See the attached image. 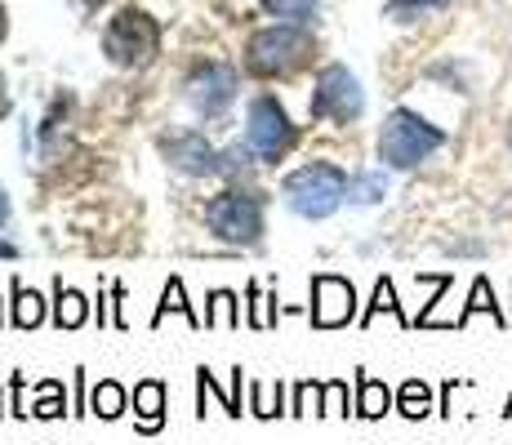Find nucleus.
I'll return each mask as SVG.
<instances>
[{
	"label": "nucleus",
	"mask_w": 512,
	"mask_h": 445,
	"mask_svg": "<svg viewBox=\"0 0 512 445\" xmlns=\"http://www.w3.org/2000/svg\"><path fill=\"white\" fill-rule=\"evenodd\" d=\"M281 196L299 219H330L348 201V174L330 161H312L281 183Z\"/></svg>",
	"instance_id": "nucleus-1"
},
{
	"label": "nucleus",
	"mask_w": 512,
	"mask_h": 445,
	"mask_svg": "<svg viewBox=\"0 0 512 445\" xmlns=\"http://www.w3.org/2000/svg\"><path fill=\"white\" fill-rule=\"evenodd\" d=\"M441 143H446V134H441L437 125L423 121L419 112H410V107H397L379 130V156L392 165V170H415V165L428 161Z\"/></svg>",
	"instance_id": "nucleus-2"
},
{
	"label": "nucleus",
	"mask_w": 512,
	"mask_h": 445,
	"mask_svg": "<svg viewBox=\"0 0 512 445\" xmlns=\"http://www.w3.org/2000/svg\"><path fill=\"white\" fill-rule=\"evenodd\" d=\"M308 54H312V41L294 23L263 27V32H254L250 45H245V67H250L254 76H290L294 67L308 63Z\"/></svg>",
	"instance_id": "nucleus-3"
},
{
	"label": "nucleus",
	"mask_w": 512,
	"mask_h": 445,
	"mask_svg": "<svg viewBox=\"0 0 512 445\" xmlns=\"http://www.w3.org/2000/svg\"><path fill=\"white\" fill-rule=\"evenodd\" d=\"M205 227L228 245H254L263 236V201L250 192H223L205 205Z\"/></svg>",
	"instance_id": "nucleus-4"
},
{
	"label": "nucleus",
	"mask_w": 512,
	"mask_h": 445,
	"mask_svg": "<svg viewBox=\"0 0 512 445\" xmlns=\"http://www.w3.org/2000/svg\"><path fill=\"white\" fill-rule=\"evenodd\" d=\"M156 45H161V27H156L143 9H121L103 32V54L112 58L116 67L147 63V58L156 54Z\"/></svg>",
	"instance_id": "nucleus-5"
},
{
	"label": "nucleus",
	"mask_w": 512,
	"mask_h": 445,
	"mask_svg": "<svg viewBox=\"0 0 512 445\" xmlns=\"http://www.w3.org/2000/svg\"><path fill=\"white\" fill-rule=\"evenodd\" d=\"M245 147H250L254 161H281L294 147V125L285 116V107L272 94H259L250 103V121H245Z\"/></svg>",
	"instance_id": "nucleus-6"
},
{
	"label": "nucleus",
	"mask_w": 512,
	"mask_h": 445,
	"mask_svg": "<svg viewBox=\"0 0 512 445\" xmlns=\"http://www.w3.org/2000/svg\"><path fill=\"white\" fill-rule=\"evenodd\" d=\"M366 112V94H361V81L348 72V67L330 63L321 67L317 76V94H312V121H334V125H352Z\"/></svg>",
	"instance_id": "nucleus-7"
},
{
	"label": "nucleus",
	"mask_w": 512,
	"mask_h": 445,
	"mask_svg": "<svg viewBox=\"0 0 512 445\" xmlns=\"http://www.w3.org/2000/svg\"><path fill=\"white\" fill-rule=\"evenodd\" d=\"M312 325L317 330H339V325H348L352 316H357V290H352V281H343V276H312Z\"/></svg>",
	"instance_id": "nucleus-8"
},
{
	"label": "nucleus",
	"mask_w": 512,
	"mask_h": 445,
	"mask_svg": "<svg viewBox=\"0 0 512 445\" xmlns=\"http://www.w3.org/2000/svg\"><path fill=\"white\" fill-rule=\"evenodd\" d=\"M232 98H236V67L228 63H205L187 81V103L201 116H223L232 107Z\"/></svg>",
	"instance_id": "nucleus-9"
},
{
	"label": "nucleus",
	"mask_w": 512,
	"mask_h": 445,
	"mask_svg": "<svg viewBox=\"0 0 512 445\" xmlns=\"http://www.w3.org/2000/svg\"><path fill=\"white\" fill-rule=\"evenodd\" d=\"M161 147H165V156H170V165H179L183 174L205 178V174L223 170V156L205 143V134H174V138H165Z\"/></svg>",
	"instance_id": "nucleus-10"
},
{
	"label": "nucleus",
	"mask_w": 512,
	"mask_h": 445,
	"mask_svg": "<svg viewBox=\"0 0 512 445\" xmlns=\"http://www.w3.org/2000/svg\"><path fill=\"white\" fill-rule=\"evenodd\" d=\"M134 414H139V432H161L165 423V383L161 379H143L134 388Z\"/></svg>",
	"instance_id": "nucleus-11"
},
{
	"label": "nucleus",
	"mask_w": 512,
	"mask_h": 445,
	"mask_svg": "<svg viewBox=\"0 0 512 445\" xmlns=\"http://www.w3.org/2000/svg\"><path fill=\"white\" fill-rule=\"evenodd\" d=\"M85 321H90V299H85L81 290L58 281L54 285V325L58 330H81Z\"/></svg>",
	"instance_id": "nucleus-12"
},
{
	"label": "nucleus",
	"mask_w": 512,
	"mask_h": 445,
	"mask_svg": "<svg viewBox=\"0 0 512 445\" xmlns=\"http://www.w3.org/2000/svg\"><path fill=\"white\" fill-rule=\"evenodd\" d=\"M388 410H392L388 383L370 379V374H357V410H352V414H361V419H383Z\"/></svg>",
	"instance_id": "nucleus-13"
},
{
	"label": "nucleus",
	"mask_w": 512,
	"mask_h": 445,
	"mask_svg": "<svg viewBox=\"0 0 512 445\" xmlns=\"http://www.w3.org/2000/svg\"><path fill=\"white\" fill-rule=\"evenodd\" d=\"M9 294H14V312H9V321H14L18 330H36V325L45 321V299L36 290H27L18 276H14V285H9Z\"/></svg>",
	"instance_id": "nucleus-14"
},
{
	"label": "nucleus",
	"mask_w": 512,
	"mask_h": 445,
	"mask_svg": "<svg viewBox=\"0 0 512 445\" xmlns=\"http://www.w3.org/2000/svg\"><path fill=\"white\" fill-rule=\"evenodd\" d=\"M388 196V174L383 170H361L348 178V201L352 205H379Z\"/></svg>",
	"instance_id": "nucleus-15"
},
{
	"label": "nucleus",
	"mask_w": 512,
	"mask_h": 445,
	"mask_svg": "<svg viewBox=\"0 0 512 445\" xmlns=\"http://www.w3.org/2000/svg\"><path fill=\"white\" fill-rule=\"evenodd\" d=\"M170 312L187 316V325H192V330H201V325H205V316H196V312H192V303H187V294H183V281H179V276H170V285H165V294H161V308H156L152 325H161Z\"/></svg>",
	"instance_id": "nucleus-16"
},
{
	"label": "nucleus",
	"mask_w": 512,
	"mask_h": 445,
	"mask_svg": "<svg viewBox=\"0 0 512 445\" xmlns=\"http://www.w3.org/2000/svg\"><path fill=\"white\" fill-rule=\"evenodd\" d=\"M125 405H130V397H125V388L116 379H103L90 392V414H98V419H121Z\"/></svg>",
	"instance_id": "nucleus-17"
},
{
	"label": "nucleus",
	"mask_w": 512,
	"mask_h": 445,
	"mask_svg": "<svg viewBox=\"0 0 512 445\" xmlns=\"http://www.w3.org/2000/svg\"><path fill=\"white\" fill-rule=\"evenodd\" d=\"M397 410L406 414V419H423V414H432V388L423 379H406L397 392Z\"/></svg>",
	"instance_id": "nucleus-18"
},
{
	"label": "nucleus",
	"mask_w": 512,
	"mask_h": 445,
	"mask_svg": "<svg viewBox=\"0 0 512 445\" xmlns=\"http://www.w3.org/2000/svg\"><path fill=\"white\" fill-rule=\"evenodd\" d=\"M205 325H214V330H236V325H241V308H236V294L232 290H214L210 294Z\"/></svg>",
	"instance_id": "nucleus-19"
},
{
	"label": "nucleus",
	"mask_w": 512,
	"mask_h": 445,
	"mask_svg": "<svg viewBox=\"0 0 512 445\" xmlns=\"http://www.w3.org/2000/svg\"><path fill=\"white\" fill-rule=\"evenodd\" d=\"M281 397H285L281 383H250V414H259V419L290 414V410H281Z\"/></svg>",
	"instance_id": "nucleus-20"
},
{
	"label": "nucleus",
	"mask_w": 512,
	"mask_h": 445,
	"mask_svg": "<svg viewBox=\"0 0 512 445\" xmlns=\"http://www.w3.org/2000/svg\"><path fill=\"white\" fill-rule=\"evenodd\" d=\"M263 9H268L272 18H281V23H294V27H303V23H312L317 18V0H263Z\"/></svg>",
	"instance_id": "nucleus-21"
},
{
	"label": "nucleus",
	"mask_w": 512,
	"mask_h": 445,
	"mask_svg": "<svg viewBox=\"0 0 512 445\" xmlns=\"http://www.w3.org/2000/svg\"><path fill=\"white\" fill-rule=\"evenodd\" d=\"M477 312H490L499 325H504V316H499V303H495V294H490V281H486V276H477V281H472V299H468V308L459 312L455 325H468Z\"/></svg>",
	"instance_id": "nucleus-22"
},
{
	"label": "nucleus",
	"mask_w": 512,
	"mask_h": 445,
	"mask_svg": "<svg viewBox=\"0 0 512 445\" xmlns=\"http://www.w3.org/2000/svg\"><path fill=\"white\" fill-rule=\"evenodd\" d=\"M36 392H41V397H36V405H32V414H36V419H63V410H67L63 383H58V379H45Z\"/></svg>",
	"instance_id": "nucleus-23"
},
{
	"label": "nucleus",
	"mask_w": 512,
	"mask_h": 445,
	"mask_svg": "<svg viewBox=\"0 0 512 445\" xmlns=\"http://www.w3.org/2000/svg\"><path fill=\"white\" fill-rule=\"evenodd\" d=\"M374 312H392L401 325H410V316H401V308H397V290H392L388 276H379V285H374V303L366 308V316H361V325H370V321H374Z\"/></svg>",
	"instance_id": "nucleus-24"
},
{
	"label": "nucleus",
	"mask_w": 512,
	"mask_h": 445,
	"mask_svg": "<svg viewBox=\"0 0 512 445\" xmlns=\"http://www.w3.org/2000/svg\"><path fill=\"white\" fill-rule=\"evenodd\" d=\"M272 294H263L259 285H250V325L254 330H272L277 325V308H272Z\"/></svg>",
	"instance_id": "nucleus-25"
},
{
	"label": "nucleus",
	"mask_w": 512,
	"mask_h": 445,
	"mask_svg": "<svg viewBox=\"0 0 512 445\" xmlns=\"http://www.w3.org/2000/svg\"><path fill=\"white\" fill-rule=\"evenodd\" d=\"M321 392H326V383H299L294 401H290V414H321Z\"/></svg>",
	"instance_id": "nucleus-26"
},
{
	"label": "nucleus",
	"mask_w": 512,
	"mask_h": 445,
	"mask_svg": "<svg viewBox=\"0 0 512 445\" xmlns=\"http://www.w3.org/2000/svg\"><path fill=\"white\" fill-rule=\"evenodd\" d=\"M441 5H450V0H392L388 18H401V23H410V18L428 14V9H441Z\"/></svg>",
	"instance_id": "nucleus-27"
},
{
	"label": "nucleus",
	"mask_w": 512,
	"mask_h": 445,
	"mask_svg": "<svg viewBox=\"0 0 512 445\" xmlns=\"http://www.w3.org/2000/svg\"><path fill=\"white\" fill-rule=\"evenodd\" d=\"M321 414H348V383L330 379L326 392H321Z\"/></svg>",
	"instance_id": "nucleus-28"
},
{
	"label": "nucleus",
	"mask_w": 512,
	"mask_h": 445,
	"mask_svg": "<svg viewBox=\"0 0 512 445\" xmlns=\"http://www.w3.org/2000/svg\"><path fill=\"white\" fill-rule=\"evenodd\" d=\"M5 219H9V196L0 192V227H5ZM0 259H14V245L9 241H0Z\"/></svg>",
	"instance_id": "nucleus-29"
},
{
	"label": "nucleus",
	"mask_w": 512,
	"mask_h": 445,
	"mask_svg": "<svg viewBox=\"0 0 512 445\" xmlns=\"http://www.w3.org/2000/svg\"><path fill=\"white\" fill-rule=\"evenodd\" d=\"M9 107H14V103H9V85H5V72H0V121L9 116Z\"/></svg>",
	"instance_id": "nucleus-30"
},
{
	"label": "nucleus",
	"mask_w": 512,
	"mask_h": 445,
	"mask_svg": "<svg viewBox=\"0 0 512 445\" xmlns=\"http://www.w3.org/2000/svg\"><path fill=\"white\" fill-rule=\"evenodd\" d=\"M5 32H9V14H5V5H0V41H5Z\"/></svg>",
	"instance_id": "nucleus-31"
},
{
	"label": "nucleus",
	"mask_w": 512,
	"mask_h": 445,
	"mask_svg": "<svg viewBox=\"0 0 512 445\" xmlns=\"http://www.w3.org/2000/svg\"><path fill=\"white\" fill-rule=\"evenodd\" d=\"M504 414H512V397H508V410H504Z\"/></svg>",
	"instance_id": "nucleus-32"
},
{
	"label": "nucleus",
	"mask_w": 512,
	"mask_h": 445,
	"mask_svg": "<svg viewBox=\"0 0 512 445\" xmlns=\"http://www.w3.org/2000/svg\"><path fill=\"white\" fill-rule=\"evenodd\" d=\"M508 143H512V130H508Z\"/></svg>",
	"instance_id": "nucleus-33"
},
{
	"label": "nucleus",
	"mask_w": 512,
	"mask_h": 445,
	"mask_svg": "<svg viewBox=\"0 0 512 445\" xmlns=\"http://www.w3.org/2000/svg\"><path fill=\"white\" fill-rule=\"evenodd\" d=\"M0 414H5V405H0Z\"/></svg>",
	"instance_id": "nucleus-34"
}]
</instances>
